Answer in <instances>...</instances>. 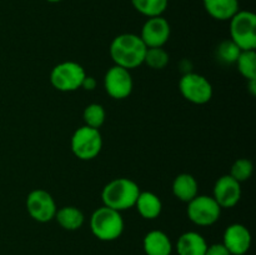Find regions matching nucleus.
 Segmentation results:
<instances>
[{
  "instance_id": "obj_1",
  "label": "nucleus",
  "mask_w": 256,
  "mask_h": 255,
  "mask_svg": "<svg viewBox=\"0 0 256 255\" xmlns=\"http://www.w3.org/2000/svg\"><path fill=\"white\" fill-rule=\"evenodd\" d=\"M146 49L139 35L124 32L112 39L109 52L114 65L132 70L144 64Z\"/></svg>"
},
{
  "instance_id": "obj_2",
  "label": "nucleus",
  "mask_w": 256,
  "mask_h": 255,
  "mask_svg": "<svg viewBox=\"0 0 256 255\" xmlns=\"http://www.w3.org/2000/svg\"><path fill=\"white\" fill-rule=\"evenodd\" d=\"M139 194L140 188L134 180L116 178L102 188V200L105 206L122 212L135 206Z\"/></svg>"
},
{
  "instance_id": "obj_3",
  "label": "nucleus",
  "mask_w": 256,
  "mask_h": 255,
  "mask_svg": "<svg viewBox=\"0 0 256 255\" xmlns=\"http://www.w3.org/2000/svg\"><path fill=\"white\" fill-rule=\"evenodd\" d=\"M125 222L122 212L105 205L98 208L90 216V230L102 242H114L124 232Z\"/></svg>"
},
{
  "instance_id": "obj_4",
  "label": "nucleus",
  "mask_w": 256,
  "mask_h": 255,
  "mask_svg": "<svg viewBox=\"0 0 256 255\" xmlns=\"http://www.w3.org/2000/svg\"><path fill=\"white\" fill-rule=\"evenodd\" d=\"M230 22V40L242 52L256 48V15L249 10H239Z\"/></svg>"
},
{
  "instance_id": "obj_5",
  "label": "nucleus",
  "mask_w": 256,
  "mask_h": 255,
  "mask_svg": "<svg viewBox=\"0 0 256 255\" xmlns=\"http://www.w3.org/2000/svg\"><path fill=\"white\" fill-rule=\"evenodd\" d=\"M70 148L78 159L85 162L95 159L102 149V136L99 129L86 125L78 128L70 140Z\"/></svg>"
},
{
  "instance_id": "obj_6",
  "label": "nucleus",
  "mask_w": 256,
  "mask_h": 255,
  "mask_svg": "<svg viewBox=\"0 0 256 255\" xmlns=\"http://www.w3.org/2000/svg\"><path fill=\"white\" fill-rule=\"evenodd\" d=\"M86 72L79 62L68 60L52 68L50 72V82L59 92H70L82 88Z\"/></svg>"
},
{
  "instance_id": "obj_7",
  "label": "nucleus",
  "mask_w": 256,
  "mask_h": 255,
  "mask_svg": "<svg viewBox=\"0 0 256 255\" xmlns=\"http://www.w3.org/2000/svg\"><path fill=\"white\" fill-rule=\"evenodd\" d=\"M179 90L182 98L196 105H204L212 100L214 90L209 80L198 72L182 74L179 82Z\"/></svg>"
},
{
  "instance_id": "obj_8",
  "label": "nucleus",
  "mask_w": 256,
  "mask_h": 255,
  "mask_svg": "<svg viewBox=\"0 0 256 255\" xmlns=\"http://www.w3.org/2000/svg\"><path fill=\"white\" fill-rule=\"evenodd\" d=\"M188 218L198 226L214 225L222 215V208L209 195H196L188 202Z\"/></svg>"
},
{
  "instance_id": "obj_9",
  "label": "nucleus",
  "mask_w": 256,
  "mask_h": 255,
  "mask_svg": "<svg viewBox=\"0 0 256 255\" xmlns=\"http://www.w3.org/2000/svg\"><path fill=\"white\" fill-rule=\"evenodd\" d=\"M26 210L38 222H52L56 214V202L50 192L44 189H35L26 198Z\"/></svg>"
},
{
  "instance_id": "obj_10",
  "label": "nucleus",
  "mask_w": 256,
  "mask_h": 255,
  "mask_svg": "<svg viewBox=\"0 0 256 255\" xmlns=\"http://www.w3.org/2000/svg\"><path fill=\"white\" fill-rule=\"evenodd\" d=\"M104 88L110 98L115 100H122L130 96L134 88L130 70L122 66L110 68L104 76Z\"/></svg>"
},
{
  "instance_id": "obj_11",
  "label": "nucleus",
  "mask_w": 256,
  "mask_h": 255,
  "mask_svg": "<svg viewBox=\"0 0 256 255\" xmlns=\"http://www.w3.org/2000/svg\"><path fill=\"white\" fill-rule=\"evenodd\" d=\"M172 28L164 16L148 18L139 36L146 48H162L170 39Z\"/></svg>"
},
{
  "instance_id": "obj_12",
  "label": "nucleus",
  "mask_w": 256,
  "mask_h": 255,
  "mask_svg": "<svg viewBox=\"0 0 256 255\" xmlns=\"http://www.w3.org/2000/svg\"><path fill=\"white\" fill-rule=\"evenodd\" d=\"M212 198L222 209L234 208L242 199V184L229 174L222 175L215 182Z\"/></svg>"
},
{
  "instance_id": "obj_13",
  "label": "nucleus",
  "mask_w": 256,
  "mask_h": 255,
  "mask_svg": "<svg viewBox=\"0 0 256 255\" xmlns=\"http://www.w3.org/2000/svg\"><path fill=\"white\" fill-rule=\"evenodd\" d=\"M222 244L230 255H245L252 246V234L245 225L235 222L225 229Z\"/></svg>"
},
{
  "instance_id": "obj_14",
  "label": "nucleus",
  "mask_w": 256,
  "mask_h": 255,
  "mask_svg": "<svg viewBox=\"0 0 256 255\" xmlns=\"http://www.w3.org/2000/svg\"><path fill=\"white\" fill-rule=\"evenodd\" d=\"M142 249L146 255H172V242L162 230H152L142 239Z\"/></svg>"
},
{
  "instance_id": "obj_15",
  "label": "nucleus",
  "mask_w": 256,
  "mask_h": 255,
  "mask_svg": "<svg viewBox=\"0 0 256 255\" xmlns=\"http://www.w3.org/2000/svg\"><path fill=\"white\" fill-rule=\"evenodd\" d=\"M204 9L212 19L230 20L240 10L239 0H202Z\"/></svg>"
},
{
  "instance_id": "obj_16",
  "label": "nucleus",
  "mask_w": 256,
  "mask_h": 255,
  "mask_svg": "<svg viewBox=\"0 0 256 255\" xmlns=\"http://www.w3.org/2000/svg\"><path fill=\"white\" fill-rule=\"evenodd\" d=\"M208 242L200 232H186L176 242L178 255H205Z\"/></svg>"
},
{
  "instance_id": "obj_17",
  "label": "nucleus",
  "mask_w": 256,
  "mask_h": 255,
  "mask_svg": "<svg viewBox=\"0 0 256 255\" xmlns=\"http://www.w3.org/2000/svg\"><path fill=\"white\" fill-rule=\"evenodd\" d=\"M172 190L176 199H179L180 202H189L190 200H192L198 195L199 184H198L194 175L182 172V174H179L174 179Z\"/></svg>"
},
{
  "instance_id": "obj_18",
  "label": "nucleus",
  "mask_w": 256,
  "mask_h": 255,
  "mask_svg": "<svg viewBox=\"0 0 256 255\" xmlns=\"http://www.w3.org/2000/svg\"><path fill=\"white\" fill-rule=\"evenodd\" d=\"M135 208L140 216L146 220H154L159 218L162 210V202L160 198L152 192H140Z\"/></svg>"
},
{
  "instance_id": "obj_19",
  "label": "nucleus",
  "mask_w": 256,
  "mask_h": 255,
  "mask_svg": "<svg viewBox=\"0 0 256 255\" xmlns=\"http://www.w3.org/2000/svg\"><path fill=\"white\" fill-rule=\"evenodd\" d=\"M54 219H56L58 224L65 230L74 232L80 229L85 222V216L82 210L76 206H62L56 210Z\"/></svg>"
},
{
  "instance_id": "obj_20",
  "label": "nucleus",
  "mask_w": 256,
  "mask_h": 255,
  "mask_svg": "<svg viewBox=\"0 0 256 255\" xmlns=\"http://www.w3.org/2000/svg\"><path fill=\"white\" fill-rule=\"evenodd\" d=\"M138 12L146 18L162 16L168 9L169 0H130Z\"/></svg>"
},
{
  "instance_id": "obj_21",
  "label": "nucleus",
  "mask_w": 256,
  "mask_h": 255,
  "mask_svg": "<svg viewBox=\"0 0 256 255\" xmlns=\"http://www.w3.org/2000/svg\"><path fill=\"white\" fill-rule=\"evenodd\" d=\"M240 74L246 80H256V52L255 50H245L240 52L236 60Z\"/></svg>"
},
{
  "instance_id": "obj_22",
  "label": "nucleus",
  "mask_w": 256,
  "mask_h": 255,
  "mask_svg": "<svg viewBox=\"0 0 256 255\" xmlns=\"http://www.w3.org/2000/svg\"><path fill=\"white\" fill-rule=\"evenodd\" d=\"M82 119H84L86 126L99 129L104 125L105 120H106V112L102 104L92 102V104L85 106L84 112H82Z\"/></svg>"
},
{
  "instance_id": "obj_23",
  "label": "nucleus",
  "mask_w": 256,
  "mask_h": 255,
  "mask_svg": "<svg viewBox=\"0 0 256 255\" xmlns=\"http://www.w3.org/2000/svg\"><path fill=\"white\" fill-rule=\"evenodd\" d=\"M240 52V48L230 39L222 42L216 48V58L222 64H235Z\"/></svg>"
},
{
  "instance_id": "obj_24",
  "label": "nucleus",
  "mask_w": 256,
  "mask_h": 255,
  "mask_svg": "<svg viewBox=\"0 0 256 255\" xmlns=\"http://www.w3.org/2000/svg\"><path fill=\"white\" fill-rule=\"evenodd\" d=\"M144 64L150 69L162 70L169 64V54L164 48H148Z\"/></svg>"
},
{
  "instance_id": "obj_25",
  "label": "nucleus",
  "mask_w": 256,
  "mask_h": 255,
  "mask_svg": "<svg viewBox=\"0 0 256 255\" xmlns=\"http://www.w3.org/2000/svg\"><path fill=\"white\" fill-rule=\"evenodd\" d=\"M252 172H254V165H252V160L242 158V159H238L236 162H234L229 175L242 184V182H246L252 178Z\"/></svg>"
},
{
  "instance_id": "obj_26",
  "label": "nucleus",
  "mask_w": 256,
  "mask_h": 255,
  "mask_svg": "<svg viewBox=\"0 0 256 255\" xmlns=\"http://www.w3.org/2000/svg\"><path fill=\"white\" fill-rule=\"evenodd\" d=\"M205 255H230V252L222 242H216V244L208 245Z\"/></svg>"
},
{
  "instance_id": "obj_27",
  "label": "nucleus",
  "mask_w": 256,
  "mask_h": 255,
  "mask_svg": "<svg viewBox=\"0 0 256 255\" xmlns=\"http://www.w3.org/2000/svg\"><path fill=\"white\" fill-rule=\"evenodd\" d=\"M95 86H96V80H95L92 76L86 75V76L84 78V82H82V88H84L85 90H94Z\"/></svg>"
},
{
  "instance_id": "obj_28",
  "label": "nucleus",
  "mask_w": 256,
  "mask_h": 255,
  "mask_svg": "<svg viewBox=\"0 0 256 255\" xmlns=\"http://www.w3.org/2000/svg\"><path fill=\"white\" fill-rule=\"evenodd\" d=\"M248 82H249L250 92H252V95H255L256 94V80H248Z\"/></svg>"
},
{
  "instance_id": "obj_29",
  "label": "nucleus",
  "mask_w": 256,
  "mask_h": 255,
  "mask_svg": "<svg viewBox=\"0 0 256 255\" xmlns=\"http://www.w3.org/2000/svg\"><path fill=\"white\" fill-rule=\"evenodd\" d=\"M48 2H60L62 0H46Z\"/></svg>"
}]
</instances>
